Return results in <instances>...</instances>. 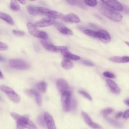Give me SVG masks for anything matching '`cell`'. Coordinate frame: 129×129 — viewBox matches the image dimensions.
Wrapping results in <instances>:
<instances>
[{
    "instance_id": "cell-1",
    "label": "cell",
    "mask_w": 129,
    "mask_h": 129,
    "mask_svg": "<svg viewBox=\"0 0 129 129\" xmlns=\"http://www.w3.org/2000/svg\"><path fill=\"white\" fill-rule=\"evenodd\" d=\"M99 9L101 14L111 20L115 22H119L122 19V16L119 13L107 7L103 4L100 3Z\"/></svg>"
},
{
    "instance_id": "cell-2",
    "label": "cell",
    "mask_w": 129,
    "mask_h": 129,
    "mask_svg": "<svg viewBox=\"0 0 129 129\" xmlns=\"http://www.w3.org/2000/svg\"><path fill=\"white\" fill-rule=\"evenodd\" d=\"M11 115L16 121V123L21 125L24 128L27 129H38L31 120L24 116L13 112L11 113Z\"/></svg>"
},
{
    "instance_id": "cell-3",
    "label": "cell",
    "mask_w": 129,
    "mask_h": 129,
    "mask_svg": "<svg viewBox=\"0 0 129 129\" xmlns=\"http://www.w3.org/2000/svg\"><path fill=\"white\" fill-rule=\"evenodd\" d=\"M61 101L64 111H69L76 107V102L71 99V93L69 91L63 92L61 96Z\"/></svg>"
},
{
    "instance_id": "cell-4",
    "label": "cell",
    "mask_w": 129,
    "mask_h": 129,
    "mask_svg": "<svg viewBox=\"0 0 129 129\" xmlns=\"http://www.w3.org/2000/svg\"><path fill=\"white\" fill-rule=\"evenodd\" d=\"M27 27L29 33L34 37L45 40L48 38L47 34L44 31L39 30L35 26L34 23L29 22L27 24Z\"/></svg>"
},
{
    "instance_id": "cell-5",
    "label": "cell",
    "mask_w": 129,
    "mask_h": 129,
    "mask_svg": "<svg viewBox=\"0 0 129 129\" xmlns=\"http://www.w3.org/2000/svg\"><path fill=\"white\" fill-rule=\"evenodd\" d=\"M0 90L4 92L7 97L13 102L18 103L20 101V96L11 88L5 85H0Z\"/></svg>"
},
{
    "instance_id": "cell-6",
    "label": "cell",
    "mask_w": 129,
    "mask_h": 129,
    "mask_svg": "<svg viewBox=\"0 0 129 129\" xmlns=\"http://www.w3.org/2000/svg\"><path fill=\"white\" fill-rule=\"evenodd\" d=\"M11 67L18 70H26L30 68V64L25 61L20 59H12L9 60Z\"/></svg>"
},
{
    "instance_id": "cell-7",
    "label": "cell",
    "mask_w": 129,
    "mask_h": 129,
    "mask_svg": "<svg viewBox=\"0 0 129 129\" xmlns=\"http://www.w3.org/2000/svg\"><path fill=\"white\" fill-rule=\"evenodd\" d=\"M40 12L41 15H44L48 17V18L52 19H62L64 17V15L55 11L49 10L48 9L40 7Z\"/></svg>"
},
{
    "instance_id": "cell-8",
    "label": "cell",
    "mask_w": 129,
    "mask_h": 129,
    "mask_svg": "<svg viewBox=\"0 0 129 129\" xmlns=\"http://www.w3.org/2000/svg\"><path fill=\"white\" fill-rule=\"evenodd\" d=\"M41 43L42 46L46 49L52 52H62L67 50V47L64 46H55L45 40H41Z\"/></svg>"
},
{
    "instance_id": "cell-9",
    "label": "cell",
    "mask_w": 129,
    "mask_h": 129,
    "mask_svg": "<svg viewBox=\"0 0 129 129\" xmlns=\"http://www.w3.org/2000/svg\"><path fill=\"white\" fill-rule=\"evenodd\" d=\"M103 4H104L107 7L114 10V11H122L123 9L122 6L117 1L112 0V1H108V0H102L101 1Z\"/></svg>"
},
{
    "instance_id": "cell-10",
    "label": "cell",
    "mask_w": 129,
    "mask_h": 129,
    "mask_svg": "<svg viewBox=\"0 0 129 129\" xmlns=\"http://www.w3.org/2000/svg\"><path fill=\"white\" fill-rule=\"evenodd\" d=\"M94 38H97L102 41L107 43L111 40V37L109 34L105 30L100 29L98 31H95Z\"/></svg>"
},
{
    "instance_id": "cell-11",
    "label": "cell",
    "mask_w": 129,
    "mask_h": 129,
    "mask_svg": "<svg viewBox=\"0 0 129 129\" xmlns=\"http://www.w3.org/2000/svg\"><path fill=\"white\" fill-rule=\"evenodd\" d=\"M55 23V20L53 19L50 18H44L34 23L35 26L37 28L44 27L50 26Z\"/></svg>"
},
{
    "instance_id": "cell-12",
    "label": "cell",
    "mask_w": 129,
    "mask_h": 129,
    "mask_svg": "<svg viewBox=\"0 0 129 129\" xmlns=\"http://www.w3.org/2000/svg\"><path fill=\"white\" fill-rule=\"evenodd\" d=\"M43 118L48 129H56L53 118L48 112L44 113Z\"/></svg>"
},
{
    "instance_id": "cell-13",
    "label": "cell",
    "mask_w": 129,
    "mask_h": 129,
    "mask_svg": "<svg viewBox=\"0 0 129 129\" xmlns=\"http://www.w3.org/2000/svg\"><path fill=\"white\" fill-rule=\"evenodd\" d=\"M82 115L86 123L89 126H90L91 127H92L94 129H101L102 128V127L100 125H99L98 124L93 121L92 119L90 118V117L89 116V115L87 113H86V112H85L84 111H82Z\"/></svg>"
},
{
    "instance_id": "cell-14",
    "label": "cell",
    "mask_w": 129,
    "mask_h": 129,
    "mask_svg": "<svg viewBox=\"0 0 129 129\" xmlns=\"http://www.w3.org/2000/svg\"><path fill=\"white\" fill-rule=\"evenodd\" d=\"M56 86L57 88L61 94L67 91H69L68 89L69 88V84L67 81L63 79H58L56 81Z\"/></svg>"
},
{
    "instance_id": "cell-15",
    "label": "cell",
    "mask_w": 129,
    "mask_h": 129,
    "mask_svg": "<svg viewBox=\"0 0 129 129\" xmlns=\"http://www.w3.org/2000/svg\"><path fill=\"white\" fill-rule=\"evenodd\" d=\"M62 20L65 22L69 23H78L80 22V19L79 17L77 15L73 13L69 14L67 15L64 16Z\"/></svg>"
},
{
    "instance_id": "cell-16",
    "label": "cell",
    "mask_w": 129,
    "mask_h": 129,
    "mask_svg": "<svg viewBox=\"0 0 129 129\" xmlns=\"http://www.w3.org/2000/svg\"><path fill=\"white\" fill-rule=\"evenodd\" d=\"M26 93L30 95V96H33L35 97L36 102L37 104V105L40 106L41 105V97L39 93H38L37 91L31 89V90H28L26 91Z\"/></svg>"
},
{
    "instance_id": "cell-17",
    "label": "cell",
    "mask_w": 129,
    "mask_h": 129,
    "mask_svg": "<svg viewBox=\"0 0 129 129\" xmlns=\"http://www.w3.org/2000/svg\"><path fill=\"white\" fill-rule=\"evenodd\" d=\"M106 81L107 85L110 88L111 91L113 93H116V94H118L120 92L121 90L119 88V87L117 86V85L116 84V83L115 82H114L113 81L110 80V79H107Z\"/></svg>"
},
{
    "instance_id": "cell-18",
    "label": "cell",
    "mask_w": 129,
    "mask_h": 129,
    "mask_svg": "<svg viewBox=\"0 0 129 129\" xmlns=\"http://www.w3.org/2000/svg\"><path fill=\"white\" fill-rule=\"evenodd\" d=\"M109 59L114 62L116 63H125L129 62V56H114L111 57Z\"/></svg>"
},
{
    "instance_id": "cell-19",
    "label": "cell",
    "mask_w": 129,
    "mask_h": 129,
    "mask_svg": "<svg viewBox=\"0 0 129 129\" xmlns=\"http://www.w3.org/2000/svg\"><path fill=\"white\" fill-rule=\"evenodd\" d=\"M28 12L31 15L37 16L41 15L40 12V7L33 5H29L27 7Z\"/></svg>"
},
{
    "instance_id": "cell-20",
    "label": "cell",
    "mask_w": 129,
    "mask_h": 129,
    "mask_svg": "<svg viewBox=\"0 0 129 129\" xmlns=\"http://www.w3.org/2000/svg\"><path fill=\"white\" fill-rule=\"evenodd\" d=\"M57 30L62 34L64 35H73V32L72 30L62 25L61 24L56 25Z\"/></svg>"
},
{
    "instance_id": "cell-21",
    "label": "cell",
    "mask_w": 129,
    "mask_h": 129,
    "mask_svg": "<svg viewBox=\"0 0 129 129\" xmlns=\"http://www.w3.org/2000/svg\"><path fill=\"white\" fill-rule=\"evenodd\" d=\"M0 19L5 21L11 25H14V22L12 18L7 14H6L3 12H0Z\"/></svg>"
},
{
    "instance_id": "cell-22",
    "label": "cell",
    "mask_w": 129,
    "mask_h": 129,
    "mask_svg": "<svg viewBox=\"0 0 129 129\" xmlns=\"http://www.w3.org/2000/svg\"><path fill=\"white\" fill-rule=\"evenodd\" d=\"M61 66L63 68L66 70L71 69L74 67L73 63L67 58H64L62 59L61 62Z\"/></svg>"
},
{
    "instance_id": "cell-23",
    "label": "cell",
    "mask_w": 129,
    "mask_h": 129,
    "mask_svg": "<svg viewBox=\"0 0 129 129\" xmlns=\"http://www.w3.org/2000/svg\"><path fill=\"white\" fill-rule=\"evenodd\" d=\"M61 52L62 54L63 55V56L68 59H71L75 60H79L81 59L80 56L75 55V54H72V53H70V52L68 51L67 50L63 51Z\"/></svg>"
},
{
    "instance_id": "cell-24",
    "label": "cell",
    "mask_w": 129,
    "mask_h": 129,
    "mask_svg": "<svg viewBox=\"0 0 129 129\" xmlns=\"http://www.w3.org/2000/svg\"><path fill=\"white\" fill-rule=\"evenodd\" d=\"M67 2L69 3L70 5L79 7L81 8L82 9H86V6H85V5L84 4L83 2H82V1H81L70 0V1H67Z\"/></svg>"
},
{
    "instance_id": "cell-25",
    "label": "cell",
    "mask_w": 129,
    "mask_h": 129,
    "mask_svg": "<svg viewBox=\"0 0 129 129\" xmlns=\"http://www.w3.org/2000/svg\"><path fill=\"white\" fill-rule=\"evenodd\" d=\"M36 87L40 92L45 93L46 90L47 84L44 81H40L37 84Z\"/></svg>"
},
{
    "instance_id": "cell-26",
    "label": "cell",
    "mask_w": 129,
    "mask_h": 129,
    "mask_svg": "<svg viewBox=\"0 0 129 129\" xmlns=\"http://www.w3.org/2000/svg\"><path fill=\"white\" fill-rule=\"evenodd\" d=\"M10 8L11 10L14 11H18L20 9V5L18 1H11L10 2Z\"/></svg>"
},
{
    "instance_id": "cell-27",
    "label": "cell",
    "mask_w": 129,
    "mask_h": 129,
    "mask_svg": "<svg viewBox=\"0 0 129 129\" xmlns=\"http://www.w3.org/2000/svg\"><path fill=\"white\" fill-rule=\"evenodd\" d=\"M104 118L111 124H112V125L117 127H120L121 126V124L117 120L113 119L112 118H110L108 117H107V116H104Z\"/></svg>"
},
{
    "instance_id": "cell-28",
    "label": "cell",
    "mask_w": 129,
    "mask_h": 129,
    "mask_svg": "<svg viewBox=\"0 0 129 129\" xmlns=\"http://www.w3.org/2000/svg\"><path fill=\"white\" fill-rule=\"evenodd\" d=\"M86 5L90 7H95L97 5V2L95 0L90 1V0H85L84 1Z\"/></svg>"
},
{
    "instance_id": "cell-29",
    "label": "cell",
    "mask_w": 129,
    "mask_h": 129,
    "mask_svg": "<svg viewBox=\"0 0 129 129\" xmlns=\"http://www.w3.org/2000/svg\"><path fill=\"white\" fill-rule=\"evenodd\" d=\"M79 93L80 94H81L82 96H83L85 98H87V99H88L89 100H92V98H91V96L88 93H87L84 91H82V90L79 91Z\"/></svg>"
},
{
    "instance_id": "cell-30",
    "label": "cell",
    "mask_w": 129,
    "mask_h": 129,
    "mask_svg": "<svg viewBox=\"0 0 129 129\" xmlns=\"http://www.w3.org/2000/svg\"><path fill=\"white\" fill-rule=\"evenodd\" d=\"M113 111V109L110 108H106V109H105L101 111V113L104 116H106L107 114H110V113H111Z\"/></svg>"
},
{
    "instance_id": "cell-31",
    "label": "cell",
    "mask_w": 129,
    "mask_h": 129,
    "mask_svg": "<svg viewBox=\"0 0 129 129\" xmlns=\"http://www.w3.org/2000/svg\"><path fill=\"white\" fill-rule=\"evenodd\" d=\"M103 75H104V77H106V78H115V75L112 73H110L109 72H104L103 73Z\"/></svg>"
},
{
    "instance_id": "cell-32",
    "label": "cell",
    "mask_w": 129,
    "mask_h": 129,
    "mask_svg": "<svg viewBox=\"0 0 129 129\" xmlns=\"http://www.w3.org/2000/svg\"><path fill=\"white\" fill-rule=\"evenodd\" d=\"M13 33L17 35V36H23L25 35V32L22 31H20V30H13Z\"/></svg>"
},
{
    "instance_id": "cell-33",
    "label": "cell",
    "mask_w": 129,
    "mask_h": 129,
    "mask_svg": "<svg viewBox=\"0 0 129 129\" xmlns=\"http://www.w3.org/2000/svg\"><path fill=\"white\" fill-rule=\"evenodd\" d=\"M82 63L87 66H90V67H94L95 66V64L94 63H93L92 62L88 60H82Z\"/></svg>"
},
{
    "instance_id": "cell-34",
    "label": "cell",
    "mask_w": 129,
    "mask_h": 129,
    "mask_svg": "<svg viewBox=\"0 0 129 129\" xmlns=\"http://www.w3.org/2000/svg\"><path fill=\"white\" fill-rule=\"evenodd\" d=\"M8 48V45L2 42H0V50L1 51H4L6 49H7Z\"/></svg>"
},
{
    "instance_id": "cell-35",
    "label": "cell",
    "mask_w": 129,
    "mask_h": 129,
    "mask_svg": "<svg viewBox=\"0 0 129 129\" xmlns=\"http://www.w3.org/2000/svg\"><path fill=\"white\" fill-rule=\"evenodd\" d=\"M122 117L125 119H127L129 118V109L126 110L122 113Z\"/></svg>"
},
{
    "instance_id": "cell-36",
    "label": "cell",
    "mask_w": 129,
    "mask_h": 129,
    "mask_svg": "<svg viewBox=\"0 0 129 129\" xmlns=\"http://www.w3.org/2000/svg\"><path fill=\"white\" fill-rule=\"evenodd\" d=\"M39 123L40 124L43 126V127H45V125H46V124H45V121H44V118L43 117H42L41 116L40 117V118L39 119Z\"/></svg>"
},
{
    "instance_id": "cell-37",
    "label": "cell",
    "mask_w": 129,
    "mask_h": 129,
    "mask_svg": "<svg viewBox=\"0 0 129 129\" xmlns=\"http://www.w3.org/2000/svg\"><path fill=\"white\" fill-rule=\"evenodd\" d=\"M122 115V112L121 111L118 112H117V113L116 114L115 117H116V118H119V117H120Z\"/></svg>"
},
{
    "instance_id": "cell-38",
    "label": "cell",
    "mask_w": 129,
    "mask_h": 129,
    "mask_svg": "<svg viewBox=\"0 0 129 129\" xmlns=\"http://www.w3.org/2000/svg\"><path fill=\"white\" fill-rule=\"evenodd\" d=\"M17 124V129H24V127L23 126H22L21 125L16 123Z\"/></svg>"
},
{
    "instance_id": "cell-39",
    "label": "cell",
    "mask_w": 129,
    "mask_h": 129,
    "mask_svg": "<svg viewBox=\"0 0 129 129\" xmlns=\"http://www.w3.org/2000/svg\"><path fill=\"white\" fill-rule=\"evenodd\" d=\"M124 103L129 106V99H126L124 101Z\"/></svg>"
},
{
    "instance_id": "cell-40",
    "label": "cell",
    "mask_w": 129,
    "mask_h": 129,
    "mask_svg": "<svg viewBox=\"0 0 129 129\" xmlns=\"http://www.w3.org/2000/svg\"><path fill=\"white\" fill-rule=\"evenodd\" d=\"M18 2H19V3H21V4H22V5H24V4H26V1H18Z\"/></svg>"
},
{
    "instance_id": "cell-41",
    "label": "cell",
    "mask_w": 129,
    "mask_h": 129,
    "mask_svg": "<svg viewBox=\"0 0 129 129\" xmlns=\"http://www.w3.org/2000/svg\"><path fill=\"white\" fill-rule=\"evenodd\" d=\"M4 78V76L2 73V72L0 71V79H3Z\"/></svg>"
},
{
    "instance_id": "cell-42",
    "label": "cell",
    "mask_w": 129,
    "mask_h": 129,
    "mask_svg": "<svg viewBox=\"0 0 129 129\" xmlns=\"http://www.w3.org/2000/svg\"><path fill=\"white\" fill-rule=\"evenodd\" d=\"M5 61V58L3 56L0 55V61Z\"/></svg>"
},
{
    "instance_id": "cell-43",
    "label": "cell",
    "mask_w": 129,
    "mask_h": 129,
    "mask_svg": "<svg viewBox=\"0 0 129 129\" xmlns=\"http://www.w3.org/2000/svg\"><path fill=\"white\" fill-rule=\"evenodd\" d=\"M125 44L128 46H129V42H127V41H125Z\"/></svg>"
},
{
    "instance_id": "cell-44",
    "label": "cell",
    "mask_w": 129,
    "mask_h": 129,
    "mask_svg": "<svg viewBox=\"0 0 129 129\" xmlns=\"http://www.w3.org/2000/svg\"><path fill=\"white\" fill-rule=\"evenodd\" d=\"M0 99H1V97H0Z\"/></svg>"
}]
</instances>
